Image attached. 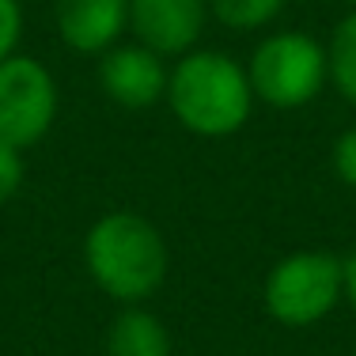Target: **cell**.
Instances as JSON below:
<instances>
[{
	"instance_id": "cell-3",
	"label": "cell",
	"mask_w": 356,
	"mask_h": 356,
	"mask_svg": "<svg viewBox=\"0 0 356 356\" xmlns=\"http://www.w3.org/2000/svg\"><path fill=\"white\" fill-rule=\"evenodd\" d=\"M345 303V258L330 250H292L266 273L261 307L284 330H311Z\"/></svg>"
},
{
	"instance_id": "cell-5",
	"label": "cell",
	"mask_w": 356,
	"mask_h": 356,
	"mask_svg": "<svg viewBox=\"0 0 356 356\" xmlns=\"http://www.w3.org/2000/svg\"><path fill=\"white\" fill-rule=\"evenodd\" d=\"M57 80L49 65L31 54H15L0 65V140L27 152L57 122Z\"/></svg>"
},
{
	"instance_id": "cell-16",
	"label": "cell",
	"mask_w": 356,
	"mask_h": 356,
	"mask_svg": "<svg viewBox=\"0 0 356 356\" xmlns=\"http://www.w3.org/2000/svg\"><path fill=\"white\" fill-rule=\"evenodd\" d=\"M341 4H349V8H356V0H341Z\"/></svg>"
},
{
	"instance_id": "cell-6",
	"label": "cell",
	"mask_w": 356,
	"mask_h": 356,
	"mask_svg": "<svg viewBox=\"0 0 356 356\" xmlns=\"http://www.w3.org/2000/svg\"><path fill=\"white\" fill-rule=\"evenodd\" d=\"M209 0H129V35L159 57H186L209 27Z\"/></svg>"
},
{
	"instance_id": "cell-4",
	"label": "cell",
	"mask_w": 356,
	"mask_h": 356,
	"mask_svg": "<svg viewBox=\"0 0 356 356\" xmlns=\"http://www.w3.org/2000/svg\"><path fill=\"white\" fill-rule=\"evenodd\" d=\"M247 76L258 103L273 110L311 106L330 88L326 46L303 31H273L254 46Z\"/></svg>"
},
{
	"instance_id": "cell-1",
	"label": "cell",
	"mask_w": 356,
	"mask_h": 356,
	"mask_svg": "<svg viewBox=\"0 0 356 356\" xmlns=\"http://www.w3.org/2000/svg\"><path fill=\"white\" fill-rule=\"evenodd\" d=\"M83 269L103 296L122 307L144 303L163 288L171 269L167 239L148 216L114 209L83 235Z\"/></svg>"
},
{
	"instance_id": "cell-13",
	"label": "cell",
	"mask_w": 356,
	"mask_h": 356,
	"mask_svg": "<svg viewBox=\"0 0 356 356\" xmlns=\"http://www.w3.org/2000/svg\"><path fill=\"white\" fill-rule=\"evenodd\" d=\"M23 175H27V167H23V152L0 140V209L19 193Z\"/></svg>"
},
{
	"instance_id": "cell-8",
	"label": "cell",
	"mask_w": 356,
	"mask_h": 356,
	"mask_svg": "<svg viewBox=\"0 0 356 356\" xmlns=\"http://www.w3.org/2000/svg\"><path fill=\"white\" fill-rule=\"evenodd\" d=\"M54 27L72 54L103 57L129 31V0H54Z\"/></svg>"
},
{
	"instance_id": "cell-14",
	"label": "cell",
	"mask_w": 356,
	"mask_h": 356,
	"mask_svg": "<svg viewBox=\"0 0 356 356\" xmlns=\"http://www.w3.org/2000/svg\"><path fill=\"white\" fill-rule=\"evenodd\" d=\"M334 171L349 190H356V122L334 140Z\"/></svg>"
},
{
	"instance_id": "cell-9",
	"label": "cell",
	"mask_w": 356,
	"mask_h": 356,
	"mask_svg": "<svg viewBox=\"0 0 356 356\" xmlns=\"http://www.w3.org/2000/svg\"><path fill=\"white\" fill-rule=\"evenodd\" d=\"M103 353L106 356H175V341L167 322L156 311L133 303V307H122L110 318Z\"/></svg>"
},
{
	"instance_id": "cell-2",
	"label": "cell",
	"mask_w": 356,
	"mask_h": 356,
	"mask_svg": "<svg viewBox=\"0 0 356 356\" xmlns=\"http://www.w3.org/2000/svg\"><path fill=\"white\" fill-rule=\"evenodd\" d=\"M163 103L171 106V114L186 133L205 140H224L250 122V110L258 99H254L247 65H239L224 49L197 46L175 61Z\"/></svg>"
},
{
	"instance_id": "cell-12",
	"label": "cell",
	"mask_w": 356,
	"mask_h": 356,
	"mask_svg": "<svg viewBox=\"0 0 356 356\" xmlns=\"http://www.w3.org/2000/svg\"><path fill=\"white\" fill-rule=\"evenodd\" d=\"M23 42V4L19 0H0V65L19 54Z\"/></svg>"
},
{
	"instance_id": "cell-10",
	"label": "cell",
	"mask_w": 356,
	"mask_h": 356,
	"mask_svg": "<svg viewBox=\"0 0 356 356\" xmlns=\"http://www.w3.org/2000/svg\"><path fill=\"white\" fill-rule=\"evenodd\" d=\"M326 69H330V88L356 106V8L337 19L326 42Z\"/></svg>"
},
{
	"instance_id": "cell-15",
	"label": "cell",
	"mask_w": 356,
	"mask_h": 356,
	"mask_svg": "<svg viewBox=\"0 0 356 356\" xmlns=\"http://www.w3.org/2000/svg\"><path fill=\"white\" fill-rule=\"evenodd\" d=\"M345 303H349V311L356 315V247L345 258Z\"/></svg>"
},
{
	"instance_id": "cell-7",
	"label": "cell",
	"mask_w": 356,
	"mask_h": 356,
	"mask_svg": "<svg viewBox=\"0 0 356 356\" xmlns=\"http://www.w3.org/2000/svg\"><path fill=\"white\" fill-rule=\"evenodd\" d=\"M167 76H171V69L163 65V57L152 54L140 42H129V46L118 42L99 57V88L122 110H148L163 103Z\"/></svg>"
},
{
	"instance_id": "cell-11",
	"label": "cell",
	"mask_w": 356,
	"mask_h": 356,
	"mask_svg": "<svg viewBox=\"0 0 356 356\" xmlns=\"http://www.w3.org/2000/svg\"><path fill=\"white\" fill-rule=\"evenodd\" d=\"M288 0H209V15L232 35H254L281 19Z\"/></svg>"
}]
</instances>
